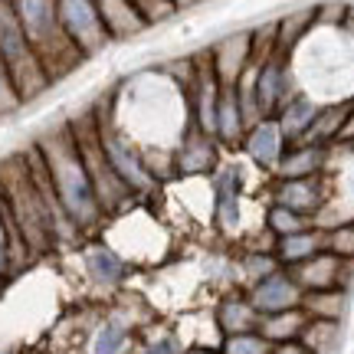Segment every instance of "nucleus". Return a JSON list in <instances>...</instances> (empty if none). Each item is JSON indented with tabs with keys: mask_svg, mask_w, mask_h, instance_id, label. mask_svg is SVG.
I'll return each instance as SVG.
<instances>
[{
	"mask_svg": "<svg viewBox=\"0 0 354 354\" xmlns=\"http://www.w3.org/2000/svg\"><path fill=\"white\" fill-rule=\"evenodd\" d=\"M37 151H39V158H43L46 177H50L53 190H56V197L63 203L66 216L73 220V227L92 230L105 214H102L99 197H95V190H92L86 165H82V158H79V148H76L73 131H69V122L43 131L37 141Z\"/></svg>",
	"mask_w": 354,
	"mask_h": 354,
	"instance_id": "obj_1",
	"label": "nucleus"
},
{
	"mask_svg": "<svg viewBox=\"0 0 354 354\" xmlns=\"http://www.w3.org/2000/svg\"><path fill=\"white\" fill-rule=\"evenodd\" d=\"M13 7H17V17L24 24L30 46L37 50L39 63L46 66L50 79L63 76L79 59H86L63 33L59 17H56V0H13Z\"/></svg>",
	"mask_w": 354,
	"mask_h": 354,
	"instance_id": "obj_2",
	"label": "nucleus"
},
{
	"mask_svg": "<svg viewBox=\"0 0 354 354\" xmlns=\"http://www.w3.org/2000/svg\"><path fill=\"white\" fill-rule=\"evenodd\" d=\"M0 63L7 66L20 102H30V99H37V95H43L53 82L46 66L39 63L37 50L26 39L13 0H0Z\"/></svg>",
	"mask_w": 354,
	"mask_h": 354,
	"instance_id": "obj_3",
	"label": "nucleus"
},
{
	"mask_svg": "<svg viewBox=\"0 0 354 354\" xmlns=\"http://www.w3.org/2000/svg\"><path fill=\"white\" fill-rule=\"evenodd\" d=\"M69 131H73V138H76L79 158H82V165H86V174H88V180H92L95 197H99L102 214H115V210H122L135 194L122 184V177L112 171L109 158H105V151H102L99 128H95V112L88 109V112L76 115V118L69 122Z\"/></svg>",
	"mask_w": 354,
	"mask_h": 354,
	"instance_id": "obj_4",
	"label": "nucleus"
},
{
	"mask_svg": "<svg viewBox=\"0 0 354 354\" xmlns=\"http://www.w3.org/2000/svg\"><path fill=\"white\" fill-rule=\"evenodd\" d=\"M92 112H95V128H99L102 151L109 158L112 171L122 177V184H125L135 197L151 194V190L158 187V180H154V174L148 171V165H145V154L138 151V145L115 125L112 115L105 112V109H92Z\"/></svg>",
	"mask_w": 354,
	"mask_h": 354,
	"instance_id": "obj_5",
	"label": "nucleus"
},
{
	"mask_svg": "<svg viewBox=\"0 0 354 354\" xmlns=\"http://www.w3.org/2000/svg\"><path fill=\"white\" fill-rule=\"evenodd\" d=\"M56 17H59V26L69 37V43L82 56H92L112 43L95 0H56Z\"/></svg>",
	"mask_w": 354,
	"mask_h": 354,
	"instance_id": "obj_6",
	"label": "nucleus"
},
{
	"mask_svg": "<svg viewBox=\"0 0 354 354\" xmlns=\"http://www.w3.org/2000/svg\"><path fill=\"white\" fill-rule=\"evenodd\" d=\"M292 95H295V92H292V82H289L286 56H282V53L263 56L259 66H256V105H259V115H263V118H272Z\"/></svg>",
	"mask_w": 354,
	"mask_h": 354,
	"instance_id": "obj_7",
	"label": "nucleus"
},
{
	"mask_svg": "<svg viewBox=\"0 0 354 354\" xmlns=\"http://www.w3.org/2000/svg\"><path fill=\"white\" fill-rule=\"evenodd\" d=\"M302 286L295 282L289 272H272L263 282H256L250 289V302L259 315H276V312H289V308H302Z\"/></svg>",
	"mask_w": 354,
	"mask_h": 354,
	"instance_id": "obj_8",
	"label": "nucleus"
},
{
	"mask_svg": "<svg viewBox=\"0 0 354 354\" xmlns=\"http://www.w3.org/2000/svg\"><path fill=\"white\" fill-rule=\"evenodd\" d=\"M243 151H246V158H250L253 165L263 167V171H272V167L282 161V154L289 151V141L282 135L276 115H272V118H259V122L243 135Z\"/></svg>",
	"mask_w": 354,
	"mask_h": 354,
	"instance_id": "obj_9",
	"label": "nucleus"
},
{
	"mask_svg": "<svg viewBox=\"0 0 354 354\" xmlns=\"http://www.w3.org/2000/svg\"><path fill=\"white\" fill-rule=\"evenodd\" d=\"M216 145L220 141L214 135H203L201 128H187V135L180 138L174 151V171L177 174H207L216 167Z\"/></svg>",
	"mask_w": 354,
	"mask_h": 354,
	"instance_id": "obj_10",
	"label": "nucleus"
},
{
	"mask_svg": "<svg viewBox=\"0 0 354 354\" xmlns=\"http://www.w3.org/2000/svg\"><path fill=\"white\" fill-rule=\"evenodd\" d=\"M250 63H253V33H233L210 53V66L220 86H236V79Z\"/></svg>",
	"mask_w": 354,
	"mask_h": 354,
	"instance_id": "obj_11",
	"label": "nucleus"
},
{
	"mask_svg": "<svg viewBox=\"0 0 354 354\" xmlns=\"http://www.w3.org/2000/svg\"><path fill=\"white\" fill-rule=\"evenodd\" d=\"M240 187H243V174L236 165H227L216 171L214 214H216V223H220L223 233H236V230H240Z\"/></svg>",
	"mask_w": 354,
	"mask_h": 354,
	"instance_id": "obj_12",
	"label": "nucleus"
},
{
	"mask_svg": "<svg viewBox=\"0 0 354 354\" xmlns=\"http://www.w3.org/2000/svg\"><path fill=\"white\" fill-rule=\"evenodd\" d=\"M342 266H344L342 256L322 250V253H315L312 259H305V263L295 266V282L302 286V292L338 289V282H342Z\"/></svg>",
	"mask_w": 354,
	"mask_h": 354,
	"instance_id": "obj_13",
	"label": "nucleus"
},
{
	"mask_svg": "<svg viewBox=\"0 0 354 354\" xmlns=\"http://www.w3.org/2000/svg\"><path fill=\"white\" fill-rule=\"evenodd\" d=\"M82 266H86V276L92 279L95 286H105V289L118 286V282L128 276L125 256L115 253L112 246H105V243H92V246H86Z\"/></svg>",
	"mask_w": 354,
	"mask_h": 354,
	"instance_id": "obj_14",
	"label": "nucleus"
},
{
	"mask_svg": "<svg viewBox=\"0 0 354 354\" xmlns=\"http://www.w3.org/2000/svg\"><path fill=\"white\" fill-rule=\"evenodd\" d=\"M276 207L295 210V214H302V216H315L318 210H322V184H318V177H292V180H279Z\"/></svg>",
	"mask_w": 354,
	"mask_h": 354,
	"instance_id": "obj_15",
	"label": "nucleus"
},
{
	"mask_svg": "<svg viewBox=\"0 0 354 354\" xmlns=\"http://www.w3.org/2000/svg\"><path fill=\"white\" fill-rule=\"evenodd\" d=\"M318 109H322L318 99L305 95V92H295V95H292V99L276 112V122H279V128H282L286 141L299 145V141L305 138V131L312 128V122H315Z\"/></svg>",
	"mask_w": 354,
	"mask_h": 354,
	"instance_id": "obj_16",
	"label": "nucleus"
},
{
	"mask_svg": "<svg viewBox=\"0 0 354 354\" xmlns=\"http://www.w3.org/2000/svg\"><path fill=\"white\" fill-rule=\"evenodd\" d=\"M95 7H99L102 24H105V30H109L112 39H128L148 26L141 20V13L135 10L131 0H95Z\"/></svg>",
	"mask_w": 354,
	"mask_h": 354,
	"instance_id": "obj_17",
	"label": "nucleus"
},
{
	"mask_svg": "<svg viewBox=\"0 0 354 354\" xmlns=\"http://www.w3.org/2000/svg\"><path fill=\"white\" fill-rule=\"evenodd\" d=\"M325 250V230H302V233H292V236H279L272 253H276L279 263L286 266H299L305 259H312L315 253Z\"/></svg>",
	"mask_w": 354,
	"mask_h": 354,
	"instance_id": "obj_18",
	"label": "nucleus"
},
{
	"mask_svg": "<svg viewBox=\"0 0 354 354\" xmlns=\"http://www.w3.org/2000/svg\"><path fill=\"white\" fill-rule=\"evenodd\" d=\"M325 165V148L318 145H295L292 151L282 154V161L272 167L279 180H292V177H315Z\"/></svg>",
	"mask_w": 354,
	"mask_h": 354,
	"instance_id": "obj_19",
	"label": "nucleus"
},
{
	"mask_svg": "<svg viewBox=\"0 0 354 354\" xmlns=\"http://www.w3.org/2000/svg\"><path fill=\"white\" fill-rule=\"evenodd\" d=\"M351 112V102H331V105H322L315 115V122L312 128L305 131V138L299 145H318V148H325L331 141H338V131H342L344 118Z\"/></svg>",
	"mask_w": 354,
	"mask_h": 354,
	"instance_id": "obj_20",
	"label": "nucleus"
},
{
	"mask_svg": "<svg viewBox=\"0 0 354 354\" xmlns=\"http://www.w3.org/2000/svg\"><path fill=\"white\" fill-rule=\"evenodd\" d=\"M259 312L253 308L250 299H223L216 308V325L227 335H246V331H259Z\"/></svg>",
	"mask_w": 354,
	"mask_h": 354,
	"instance_id": "obj_21",
	"label": "nucleus"
},
{
	"mask_svg": "<svg viewBox=\"0 0 354 354\" xmlns=\"http://www.w3.org/2000/svg\"><path fill=\"white\" fill-rule=\"evenodd\" d=\"M246 135V122H243L240 102L233 86L220 88V105H216V141L220 145H236Z\"/></svg>",
	"mask_w": 354,
	"mask_h": 354,
	"instance_id": "obj_22",
	"label": "nucleus"
},
{
	"mask_svg": "<svg viewBox=\"0 0 354 354\" xmlns=\"http://www.w3.org/2000/svg\"><path fill=\"white\" fill-rule=\"evenodd\" d=\"M305 315L302 308H289V312H276V315H263L259 318V335H263L269 344H282V342H299V335H302Z\"/></svg>",
	"mask_w": 354,
	"mask_h": 354,
	"instance_id": "obj_23",
	"label": "nucleus"
},
{
	"mask_svg": "<svg viewBox=\"0 0 354 354\" xmlns=\"http://www.w3.org/2000/svg\"><path fill=\"white\" fill-rule=\"evenodd\" d=\"M302 312L308 318H328V322H342L344 312H348V292H344V289L305 292V295H302Z\"/></svg>",
	"mask_w": 354,
	"mask_h": 354,
	"instance_id": "obj_24",
	"label": "nucleus"
},
{
	"mask_svg": "<svg viewBox=\"0 0 354 354\" xmlns=\"http://www.w3.org/2000/svg\"><path fill=\"white\" fill-rule=\"evenodd\" d=\"M299 342L312 354H335L338 342H342V322H328V318H308L305 322Z\"/></svg>",
	"mask_w": 354,
	"mask_h": 354,
	"instance_id": "obj_25",
	"label": "nucleus"
},
{
	"mask_svg": "<svg viewBox=\"0 0 354 354\" xmlns=\"http://www.w3.org/2000/svg\"><path fill=\"white\" fill-rule=\"evenodd\" d=\"M125 344H128V322L122 315H115L95 328L92 344H88V354H122Z\"/></svg>",
	"mask_w": 354,
	"mask_h": 354,
	"instance_id": "obj_26",
	"label": "nucleus"
},
{
	"mask_svg": "<svg viewBox=\"0 0 354 354\" xmlns=\"http://www.w3.org/2000/svg\"><path fill=\"white\" fill-rule=\"evenodd\" d=\"M315 20V10H302V13H292V17H286V20H279L276 24V53H286L292 50L299 39H302V33L308 30V24Z\"/></svg>",
	"mask_w": 354,
	"mask_h": 354,
	"instance_id": "obj_27",
	"label": "nucleus"
},
{
	"mask_svg": "<svg viewBox=\"0 0 354 354\" xmlns=\"http://www.w3.org/2000/svg\"><path fill=\"white\" fill-rule=\"evenodd\" d=\"M266 230L272 233V236H292V233H302L308 230V216L295 214V210H286V207H269V214H266Z\"/></svg>",
	"mask_w": 354,
	"mask_h": 354,
	"instance_id": "obj_28",
	"label": "nucleus"
},
{
	"mask_svg": "<svg viewBox=\"0 0 354 354\" xmlns=\"http://www.w3.org/2000/svg\"><path fill=\"white\" fill-rule=\"evenodd\" d=\"M220 354H272V344L266 342L259 331H246V335H227Z\"/></svg>",
	"mask_w": 354,
	"mask_h": 354,
	"instance_id": "obj_29",
	"label": "nucleus"
},
{
	"mask_svg": "<svg viewBox=\"0 0 354 354\" xmlns=\"http://www.w3.org/2000/svg\"><path fill=\"white\" fill-rule=\"evenodd\" d=\"M243 272H246V279H250V286L263 282L266 276L279 272V259H276V253H250L246 259H243Z\"/></svg>",
	"mask_w": 354,
	"mask_h": 354,
	"instance_id": "obj_30",
	"label": "nucleus"
},
{
	"mask_svg": "<svg viewBox=\"0 0 354 354\" xmlns=\"http://www.w3.org/2000/svg\"><path fill=\"white\" fill-rule=\"evenodd\" d=\"M325 250L335 256H342V259H351L354 256V223H342V227H335L325 233Z\"/></svg>",
	"mask_w": 354,
	"mask_h": 354,
	"instance_id": "obj_31",
	"label": "nucleus"
},
{
	"mask_svg": "<svg viewBox=\"0 0 354 354\" xmlns=\"http://www.w3.org/2000/svg\"><path fill=\"white\" fill-rule=\"evenodd\" d=\"M20 105H24V102H20L17 88H13L10 73H7V66L0 63V118H3V115H10V112H17Z\"/></svg>",
	"mask_w": 354,
	"mask_h": 354,
	"instance_id": "obj_32",
	"label": "nucleus"
},
{
	"mask_svg": "<svg viewBox=\"0 0 354 354\" xmlns=\"http://www.w3.org/2000/svg\"><path fill=\"white\" fill-rule=\"evenodd\" d=\"M141 354H184L180 351V342H177V335H161V338H154L141 348Z\"/></svg>",
	"mask_w": 354,
	"mask_h": 354,
	"instance_id": "obj_33",
	"label": "nucleus"
},
{
	"mask_svg": "<svg viewBox=\"0 0 354 354\" xmlns=\"http://www.w3.org/2000/svg\"><path fill=\"white\" fill-rule=\"evenodd\" d=\"M272 354H312V351L302 342H282V344H272Z\"/></svg>",
	"mask_w": 354,
	"mask_h": 354,
	"instance_id": "obj_34",
	"label": "nucleus"
},
{
	"mask_svg": "<svg viewBox=\"0 0 354 354\" xmlns=\"http://www.w3.org/2000/svg\"><path fill=\"white\" fill-rule=\"evenodd\" d=\"M338 141H348V145L354 141V105H351V112H348V118H344L342 131H338Z\"/></svg>",
	"mask_w": 354,
	"mask_h": 354,
	"instance_id": "obj_35",
	"label": "nucleus"
},
{
	"mask_svg": "<svg viewBox=\"0 0 354 354\" xmlns=\"http://www.w3.org/2000/svg\"><path fill=\"white\" fill-rule=\"evenodd\" d=\"M184 354H216V351H210V348H190V351H184Z\"/></svg>",
	"mask_w": 354,
	"mask_h": 354,
	"instance_id": "obj_36",
	"label": "nucleus"
},
{
	"mask_svg": "<svg viewBox=\"0 0 354 354\" xmlns=\"http://www.w3.org/2000/svg\"><path fill=\"white\" fill-rule=\"evenodd\" d=\"M0 354H7V351H3V348H0Z\"/></svg>",
	"mask_w": 354,
	"mask_h": 354,
	"instance_id": "obj_37",
	"label": "nucleus"
}]
</instances>
